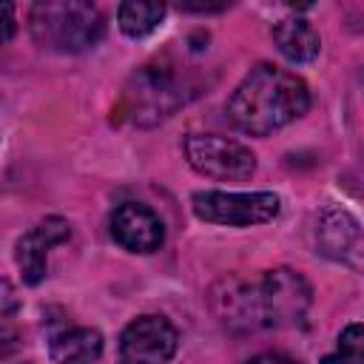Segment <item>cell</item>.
Listing matches in <instances>:
<instances>
[{
    "label": "cell",
    "instance_id": "6da1fadb",
    "mask_svg": "<svg viewBox=\"0 0 364 364\" xmlns=\"http://www.w3.org/2000/svg\"><path fill=\"white\" fill-rule=\"evenodd\" d=\"M310 108V88L301 77L273 63H259L228 100V119L250 134L267 136Z\"/></svg>",
    "mask_w": 364,
    "mask_h": 364
},
{
    "label": "cell",
    "instance_id": "7a4b0ae2",
    "mask_svg": "<svg viewBox=\"0 0 364 364\" xmlns=\"http://www.w3.org/2000/svg\"><path fill=\"white\" fill-rule=\"evenodd\" d=\"M31 37L46 51L80 54L100 43L105 20L97 6L82 0H46L34 3L28 14Z\"/></svg>",
    "mask_w": 364,
    "mask_h": 364
},
{
    "label": "cell",
    "instance_id": "3957f363",
    "mask_svg": "<svg viewBox=\"0 0 364 364\" xmlns=\"http://www.w3.org/2000/svg\"><path fill=\"white\" fill-rule=\"evenodd\" d=\"M182 102H185V91L179 88V80L168 68L145 65L122 88L117 114L128 119L131 125L148 128V125L168 119Z\"/></svg>",
    "mask_w": 364,
    "mask_h": 364
},
{
    "label": "cell",
    "instance_id": "277c9868",
    "mask_svg": "<svg viewBox=\"0 0 364 364\" xmlns=\"http://www.w3.org/2000/svg\"><path fill=\"white\" fill-rule=\"evenodd\" d=\"M191 208L202 222L228 225V228H253L267 225L279 216L282 202L270 191L256 193H225V191H196Z\"/></svg>",
    "mask_w": 364,
    "mask_h": 364
},
{
    "label": "cell",
    "instance_id": "5b68a950",
    "mask_svg": "<svg viewBox=\"0 0 364 364\" xmlns=\"http://www.w3.org/2000/svg\"><path fill=\"white\" fill-rule=\"evenodd\" d=\"M185 159L196 173L219 182H245L256 171L253 151L219 134H191L185 139Z\"/></svg>",
    "mask_w": 364,
    "mask_h": 364
},
{
    "label": "cell",
    "instance_id": "8992f818",
    "mask_svg": "<svg viewBox=\"0 0 364 364\" xmlns=\"http://www.w3.org/2000/svg\"><path fill=\"white\" fill-rule=\"evenodd\" d=\"M256 287H259V304H262L264 324L270 327L304 324L310 301H313V290L299 270H290V267L267 270Z\"/></svg>",
    "mask_w": 364,
    "mask_h": 364
},
{
    "label": "cell",
    "instance_id": "52a82bcc",
    "mask_svg": "<svg viewBox=\"0 0 364 364\" xmlns=\"http://www.w3.org/2000/svg\"><path fill=\"white\" fill-rule=\"evenodd\" d=\"M179 333L165 316H139L119 336L122 364H168L176 355Z\"/></svg>",
    "mask_w": 364,
    "mask_h": 364
},
{
    "label": "cell",
    "instance_id": "ba28073f",
    "mask_svg": "<svg viewBox=\"0 0 364 364\" xmlns=\"http://www.w3.org/2000/svg\"><path fill=\"white\" fill-rule=\"evenodd\" d=\"M318 250L327 259L364 273V225L347 208H327L318 219Z\"/></svg>",
    "mask_w": 364,
    "mask_h": 364
},
{
    "label": "cell",
    "instance_id": "9c48e42d",
    "mask_svg": "<svg viewBox=\"0 0 364 364\" xmlns=\"http://www.w3.org/2000/svg\"><path fill=\"white\" fill-rule=\"evenodd\" d=\"M71 236V228L63 216H46L14 245V262L26 284H40L48 273V250Z\"/></svg>",
    "mask_w": 364,
    "mask_h": 364
},
{
    "label": "cell",
    "instance_id": "30bf717a",
    "mask_svg": "<svg viewBox=\"0 0 364 364\" xmlns=\"http://www.w3.org/2000/svg\"><path fill=\"white\" fill-rule=\"evenodd\" d=\"M111 236L128 253H154L165 239V228L148 205L125 202L111 216Z\"/></svg>",
    "mask_w": 364,
    "mask_h": 364
},
{
    "label": "cell",
    "instance_id": "8fae6325",
    "mask_svg": "<svg viewBox=\"0 0 364 364\" xmlns=\"http://www.w3.org/2000/svg\"><path fill=\"white\" fill-rule=\"evenodd\" d=\"M213 310L225 324H242V327H259L262 304H259V287H250L239 279H222L213 287Z\"/></svg>",
    "mask_w": 364,
    "mask_h": 364
},
{
    "label": "cell",
    "instance_id": "7c38bea8",
    "mask_svg": "<svg viewBox=\"0 0 364 364\" xmlns=\"http://www.w3.org/2000/svg\"><path fill=\"white\" fill-rule=\"evenodd\" d=\"M273 43L290 63H313L321 51V37L304 17H287L273 26Z\"/></svg>",
    "mask_w": 364,
    "mask_h": 364
},
{
    "label": "cell",
    "instance_id": "4fadbf2b",
    "mask_svg": "<svg viewBox=\"0 0 364 364\" xmlns=\"http://www.w3.org/2000/svg\"><path fill=\"white\" fill-rule=\"evenodd\" d=\"M54 364H97L102 355V336L94 327H68L48 341Z\"/></svg>",
    "mask_w": 364,
    "mask_h": 364
},
{
    "label": "cell",
    "instance_id": "5bb4252c",
    "mask_svg": "<svg viewBox=\"0 0 364 364\" xmlns=\"http://www.w3.org/2000/svg\"><path fill=\"white\" fill-rule=\"evenodd\" d=\"M162 17H165V6L148 3V0H128L117 9L119 31L131 40H139V37H148L151 31H156Z\"/></svg>",
    "mask_w": 364,
    "mask_h": 364
},
{
    "label": "cell",
    "instance_id": "9a60e30c",
    "mask_svg": "<svg viewBox=\"0 0 364 364\" xmlns=\"http://www.w3.org/2000/svg\"><path fill=\"white\" fill-rule=\"evenodd\" d=\"M324 364H364V324H347L338 336L336 353L327 355Z\"/></svg>",
    "mask_w": 364,
    "mask_h": 364
},
{
    "label": "cell",
    "instance_id": "2e32d148",
    "mask_svg": "<svg viewBox=\"0 0 364 364\" xmlns=\"http://www.w3.org/2000/svg\"><path fill=\"white\" fill-rule=\"evenodd\" d=\"M245 364H296V361L287 358V355H282V353H262V355H253Z\"/></svg>",
    "mask_w": 364,
    "mask_h": 364
},
{
    "label": "cell",
    "instance_id": "e0dca14e",
    "mask_svg": "<svg viewBox=\"0 0 364 364\" xmlns=\"http://www.w3.org/2000/svg\"><path fill=\"white\" fill-rule=\"evenodd\" d=\"M3 14H6V40H11V34H14V6H6Z\"/></svg>",
    "mask_w": 364,
    "mask_h": 364
},
{
    "label": "cell",
    "instance_id": "ac0fdd59",
    "mask_svg": "<svg viewBox=\"0 0 364 364\" xmlns=\"http://www.w3.org/2000/svg\"><path fill=\"white\" fill-rule=\"evenodd\" d=\"M23 364H26V361H23Z\"/></svg>",
    "mask_w": 364,
    "mask_h": 364
}]
</instances>
